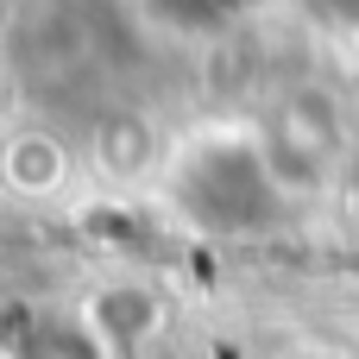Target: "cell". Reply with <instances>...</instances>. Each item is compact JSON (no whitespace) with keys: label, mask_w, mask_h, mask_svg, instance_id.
Here are the masks:
<instances>
[{"label":"cell","mask_w":359,"mask_h":359,"mask_svg":"<svg viewBox=\"0 0 359 359\" xmlns=\"http://www.w3.org/2000/svg\"><path fill=\"white\" fill-rule=\"evenodd\" d=\"M297 359H334V353H297Z\"/></svg>","instance_id":"1"}]
</instances>
